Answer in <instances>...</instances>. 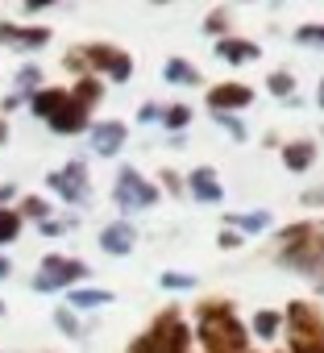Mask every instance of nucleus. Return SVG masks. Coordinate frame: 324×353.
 Masks as SVG:
<instances>
[{
  "label": "nucleus",
  "mask_w": 324,
  "mask_h": 353,
  "mask_svg": "<svg viewBox=\"0 0 324 353\" xmlns=\"http://www.w3.org/2000/svg\"><path fill=\"white\" fill-rule=\"evenodd\" d=\"M196 316H200V341H204L208 353H245L250 332L233 316V303L229 299H204L196 307Z\"/></svg>",
  "instance_id": "1"
},
{
  "label": "nucleus",
  "mask_w": 324,
  "mask_h": 353,
  "mask_svg": "<svg viewBox=\"0 0 324 353\" xmlns=\"http://www.w3.org/2000/svg\"><path fill=\"white\" fill-rule=\"evenodd\" d=\"M274 258L291 270H320L324 266V221H303L279 233Z\"/></svg>",
  "instance_id": "2"
},
{
  "label": "nucleus",
  "mask_w": 324,
  "mask_h": 353,
  "mask_svg": "<svg viewBox=\"0 0 324 353\" xmlns=\"http://www.w3.org/2000/svg\"><path fill=\"white\" fill-rule=\"evenodd\" d=\"M287 345L291 353H324V316L307 299L287 303Z\"/></svg>",
  "instance_id": "3"
},
{
  "label": "nucleus",
  "mask_w": 324,
  "mask_h": 353,
  "mask_svg": "<svg viewBox=\"0 0 324 353\" xmlns=\"http://www.w3.org/2000/svg\"><path fill=\"white\" fill-rule=\"evenodd\" d=\"M145 336H150L154 353H192V332H188V324H183V316L175 307L162 312Z\"/></svg>",
  "instance_id": "4"
},
{
  "label": "nucleus",
  "mask_w": 324,
  "mask_h": 353,
  "mask_svg": "<svg viewBox=\"0 0 324 353\" xmlns=\"http://www.w3.org/2000/svg\"><path fill=\"white\" fill-rule=\"evenodd\" d=\"M67 63H71V67H83V63H92V67L108 71L117 83H125V79H129V71H133L129 54H125V50H117V46H83V54H71Z\"/></svg>",
  "instance_id": "5"
},
{
  "label": "nucleus",
  "mask_w": 324,
  "mask_h": 353,
  "mask_svg": "<svg viewBox=\"0 0 324 353\" xmlns=\"http://www.w3.org/2000/svg\"><path fill=\"white\" fill-rule=\"evenodd\" d=\"M112 196H117V204L121 208H150L154 200H158V192L141 179V174L133 170V166H125L121 174H117V188H112Z\"/></svg>",
  "instance_id": "6"
},
{
  "label": "nucleus",
  "mask_w": 324,
  "mask_h": 353,
  "mask_svg": "<svg viewBox=\"0 0 324 353\" xmlns=\"http://www.w3.org/2000/svg\"><path fill=\"white\" fill-rule=\"evenodd\" d=\"M79 279H88V266L83 262H71V258H59V254H50L46 262H42V274H38V291H54V287H67V283H79Z\"/></svg>",
  "instance_id": "7"
},
{
  "label": "nucleus",
  "mask_w": 324,
  "mask_h": 353,
  "mask_svg": "<svg viewBox=\"0 0 324 353\" xmlns=\"http://www.w3.org/2000/svg\"><path fill=\"white\" fill-rule=\"evenodd\" d=\"M50 188H54L63 200H71V204L88 200V166H83V162H67L63 170L50 174Z\"/></svg>",
  "instance_id": "8"
},
{
  "label": "nucleus",
  "mask_w": 324,
  "mask_h": 353,
  "mask_svg": "<svg viewBox=\"0 0 324 353\" xmlns=\"http://www.w3.org/2000/svg\"><path fill=\"white\" fill-rule=\"evenodd\" d=\"M254 100V92L245 83H216L208 88V108L212 112H229V108H245Z\"/></svg>",
  "instance_id": "9"
},
{
  "label": "nucleus",
  "mask_w": 324,
  "mask_h": 353,
  "mask_svg": "<svg viewBox=\"0 0 324 353\" xmlns=\"http://www.w3.org/2000/svg\"><path fill=\"white\" fill-rule=\"evenodd\" d=\"M188 188H192V196H196V200L216 204V200H221V174H216L212 166H196V170L188 174Z\"/></svg>",
  "instance_id": "10"
},
{
  "label": "nucleus",
  "mask_w": 324,
  "mask_h": 353,
  "mask_svg": "<svg viewBox=\"0 0 324 353\" xmlns=\"http://www.w3.org/2000/svg\"><path fill=\"white\" fill-rule=\"evenodd\" d=\"M54 133H79V129H88V108H79L75 100H71V92H67V100H63V108L46 121Z\"/></svg>",
  "instance_id": "11"
},
{
  "label": "nucleus",
  "mask_w": 324,
  "mask_h": 353,
  "mask_svg": "<svg viewBox=\"0 0 324 353\" xmlns=\"http://www.w3.org/2000/svg\"><path fill=\"white\" fill-rule=\"evenodd\" d=\"M121 145H125V125H121V121H104V125L92 129V150H96V154L108 158V154H117Z\"/></svg>",
  "instance_id": "12"
},
{
  "label": "nucleus",
  "mask_w": 324,
  "mask_h": 353,
  "mask_svg": "<svg viewBox=\"0 0 324 353\" xmlns=\"http://www.w3.org/2000/svg\"><path fill=\"white\" fill-rule=\"evenodd\" d=\"M216 54H221L225 63H254L262 50H258L250 38H221V42H216Z\"/></svg>",
  "instance_id": "13"
},
{
  "label": "nucleus",
  "mask_w": 324,
  "mask_h": 353,
  "mask_svg": "<svg viewBox=\"0 0 324 353\" xmlns=\"http://www.w3.org/2000/svg\"><path fill=\"white\" fill-rule=\"evenodd\" d=\"M283 162H287V170H307V166L316 162V141H307V137L287 141V145H283Z\"/></svg>",
  "instance_id": "14"
},
{
  "label": "nucleus",
  "mask_w": 324,
  "mask_h": 353,
  "mask_svg": "<svg viewBox=\"0 0 324 353\" xmlns=\"http://www.w3.org/2000/svg\"><path fill=\"white\" fill-rule=\"evenodd\" d=\"M100 245L108 250V254H129L133 250V225H108L104 233H100Z\"/></svg>",
  "instance_id": "15"
},
{
  "label": "nucleus",
  "mask_w": 324,
  "mask_h": 353,
  "mask_svg": "<svg viewBox=\"0 0 324 353\" xmlns=\"http://www.w3.org/2000/svg\"><path fill=\"white\" fill-rule=\"evenodd\" d=\"M0 42H13V46H46L50 30H17V26H0Z\"/></svg>",
  "instance_id": "16"
},
{
  "label": "nucleus",
  "mask_w": 324,
  "mask_h": 353,
  "mask_svg": "<svg viewBox=\"0 0 324 353\" xmlns=\"http://www.w3.org/2000/svg\"><path fill=\"white\" fill-rule=\"evenodd\" d=\"M162 75H167V83H179V88H196L200 83V71L183 59H171L167 67H162Z\"/></svg>",
  "instance_id": "17"
},
{
  "label": "nucleus",
  "mask_w": 324,
  "mask_h": 353,
  "mask_svg": "<svg viewBox=\"0 0 324 353\" xmlns=\"http://www.w3.org/2000/svg\"><path fill=\"white\" fill-rule=\"evenodd\" d=\"M63 100H67V92H63V88H50V92H38L30 104H34V112H38L42 121H50V117L63 108Z\"/></svg>",
  "instance_id": "18"
},
{
  "label": "nucleus",
  "mask_w": 324,
  "mask_h": 353,
  "mask_svg": "<svg viewBox=\"0 0 324 353\" xmlns=\"http://www.w3.org/2000/svg\"><path fill=\"white\" fill-rule=\"evenodd\" d=\"M279 324H283V316H279V312H270V307H262V312L254 316V332H258L262 341H274Z\"/></svg>",
  "instance_id": "19"
},
{
  "label": "nucleus",
  "mask_w": 324,
  "mask_h": 353,
  "mask_svg": "<svg viewBox=\"0 0 324 353\" xmlns=\"http://www.w3.org/2000/svg\"><path fill=\"white\" fill-rule=\"evenodd\" d=\"M71 100H75L79 108H92V104L100 100V83H96V79H79L75 92H71Z\"/></svg>",
  "instance_id": "20"
},
{
  "label": "nucleus",
  "mask_w": 324,
  "mask_h": 353,
  "mask_svg": "<svg viewBox=\"0 0 324 353\" xmlns=\"http://www.w3.org/2000/svg\"><path fill=\"white\" fill-rule=\"evenodd\" d=\"M229 225H237V229H245V233H258V229H266L270 225V212H233L229 216Z\"/></svg>",
  "instance_id": "21"
},
{
  "label": "nucleus",
  "mask_w": 324,
  "mask_h": 353,
  "mask_svg": "<svg viewBox=\"0 0 324 353\" xmlns=\"http://www.w3.org/2000/svg\"><path fill=\"white\" fill-rule=\"evenodd\" d=\"M21 233V216L9 212V208H0V241H13Z\"/></svg>",
  "instance_id": "22"
},
{
  "label": "nucleus",
  "mask_w": 324,
  "mask_h": 353,
  "mask_svg": "<svg viewBox=\"0 0 324 353\" xmlns=\"http://www.w3.org/2000/svg\"><path fill=\"white\" fill-rule=\"evenodd\" d=\"M112 295L108 291H71V303L75 307H100V303H108Z\"/></svg>",
  "instance_id": "23"
},
{
  "label": "nucleus",
  "mask_w": 324,
  "mask_h": 353,
  "mask_svg": "<svg viewBox=\"0 0 324 353\" xmlns=\"http://www.w3.org/2000/svg\"><path fill=\"white\" fill-rule=\"evenodd\" d=\"M266 83H270V96H291V92H295V79H291V71H274Z\"/></svg>",
  "instance_id": "24"
},
{
  "label": "nucleus",
  "mask_w": 324,
  "mask_h": 353,
  "mask_svg": "<svg viewBox=\"0 0 324 353\" xmlns=\"http://www.w3.org/2000/svg\"><path fill=\"white\" fill-rule=\"evenodd\" d=\"M295 42H303V46H324V26H299V30H295Z\"/></svg>",
  "instance_id": "25"
},
{
  "label": "nucleus",
  "mask_w": 324,
  "mask_h": 353,
  "mask_svg": "<svg viewBox=\"0 0 324 353\" xmlns=\"http://www.w3.org/2000/svg\"><path fill=\"white\" fill-rule=\"evenodd\" d=\"M162 121H167L171 129H183V125L192 121V108H188V104H175V108H167V117H162Z\"/></svg>",
  "instance_id": "26"
},
{
  "label": "nucleus",
  "mask_w": 324,
  "mask_h": 353,
  "mask_svg": "<svg viewBox=\"0 0 324 353\" xmlns=\"http://www.w3.org/2000/svg\"><path fill=\"white\" fill-rule=\"evenodd\" d=\"M192 283H196L192 274H175V270L162 274V287H171V291H183V287H192Z\"/></svg>",
  "instance_id": "27"
},
{
  "label": "nucleus",
  "mask_w": 324,
  "mask_h": 353,
  "mask_svg": "<svg viewBox=\"0 0 324 353\" xmlns=\"http://www.w3.org/2000/svg\"><path fill=\"white\" fill-rule=\"evenodd\" d=\"M21 216H34V221H42V216H46V200H38V196H30V200L21 204Z\"/></svg>",
  "instance_id": "28"
},
{
  "label": "nucleus",
  "mask_w": 324,
  "mask_h": 353,
  "mask_svg": "<svg viewBox=\"0 0 324 353\" xmlns=\"http://www.w3.org/2000/svg\"><path fill=\"white\" fill-rule=\"evenodd\" d=\"M54 320H59V328H63V332H71V336L79 332V324H75V316H71L67 307H63V312H54Z\"/></svg>",
  "instance_id": "29"
},
{
  "label": "nucleus",
  "mask_w": 324,
  "mask_h": 353,
  "mask_svg": "<svg viewBox=\"0 0 324 353\" xmlns=\"http://www.w3.org/2000/svg\"><path fill=\"white\" fill-rule=\"evenodd\" d=\"M38 79H42V71H38V67H21V75H17V83H21V88H34Z\"/></svg>",
  "instance_id": "30"
},
{
  "label": "nucleus",
  "mask_w": 324,
  "mask_h": 353,
  "mask_svg": "<svg viewBox=\"0 0 324 353\" xmlns=\"http://www.w3.org/2000/svg\"><path fill=\"white\" fill-rule=\"evenodd\" d=\"M204 30H208V34H216V30H225V13H212V17L204 21Z\"/></svg>",
  "instance_id": "31"
},
{
  "label": "nucleus",
  "mask_w": 324,
  "mask_h": 353,
  "mask_svg": "<svg viewBox=\"0 0 324 353\" xmlns=\"http://www.w3.org/2000/svg\"><path fill=\"white\" fill-rule=\"evenodd\" d=\"M303 204L312 208V204H324V188H312V192H303Z\"/></svg>",
  "instance_id": "32"
},
{
  "label": "nucleus",
  "mask_w": 324,
  "mask_h": 353,
  "mask_svg": "<svg viewBox=\"0 0 324 353\" xmlns=\"http://www.w3.org/2000/svg\"><path fill=\"white\" fill-rule=\"evenodd\" d=\"M129 353H154V345H150V336H137V341L129 345Z\"/></svg>",
  "instance_id": "33"
},
{
  "label": "nucleus",
  "mask_w": 324,
  "mask_h": 353,
  "mask_svg": "<svg viewBox=\"0 0 324 353\" xmlns=\"http://www.w3.org/2000/svg\"><path fill=\"white\" fill-rule=\"evenodd\" d=\"M162 183H167L171 192H179V174H175V170H162Z\"/></svg>",
  "instance_id": "34"
},
{
  "label": "nucleus",
  "mask_w": 324,
  "mask_h": 353,
  "mask_svg": "<svg viewBox=\"0 0 324 353\" xmlns=\"http://www.w3.org/2000/svg\"><path fill=\"white\" fill-rule=\"evenodd\" d=\"M137 117H141V121H158V104H141Z\"/></svg>",
  "instance_id": "35"
},
{
  "label": "nucleus",
  "mask_w": 324,
  "mask_h": 353,
  "mask_svg": "<svg viewBox=\"0 0 324 353\" xmlns=\"http://www.w3.org/2000/svg\"><path fill=\"white\" fill-rule=\"evenodd\" d=\"M221 245H225V250H233V245H241V237H237V233H225V237H221Z\"/></svg>",
  "instance_id": "36"
},
{
  "label": "nucleus",
  "mask_w": 324,
  "mask_h": 353,
  "mask_svg": "<svg viewBox=\"0 0 324 353\" xmlns=\"http://www.w3.org/2000/svg\"><path fill=\"white\" fill-rule=\"evenodd\" d=\"M316 104H320V108H324V83H320V88H316Z\"/></svg>",
  "instance_id": "37"
},
{
  "label": "nucleus",
  "mask_w": 324,
  "mask_h": 353,
  "mask_svg": "<svg viewBox=\"0 0 324 353\" xmlns=\"http://www.w3.org/2000/svg\"><path fill=\"white\" fill-rule=\"evenodd\" d=\"M5 274H9V262H5V258H0V279H5Z\"/></svg>",
  "instance_id": "38"
},
{
  "label": "nucleus",
  "mask_w": 324,
  "mask_h": 353,
  "mask_svg": "<svg viewBox=\"0 0 324 353\" xmlns=\"http://www.w3.org/2000/svg\"><path fill=\"white\" fill-rule=\"evenodd\" d=\"M5 137H9V129H5V121H0V141H5Z\"/></svg>",
  "instance_id": "39"
},
{
  "label": "nucleus",
  "mask_w": 324,
  "mask_h": 353,
  "mask_svg": "<svg viewBox=\"0 0 324 353\" xmlns=\"http://www.w3.org/2000/svg\"><path fill=\"white\" fill-rule=\"evenodd\" d=\"M316 274H320V279H324V266H320V270H316ZM320 287H324V283H320Z\"/></svg>",
  "instance_id": "40"
},
{
  "label": "nucleus",
  "mask_w": 324,
  "mask_h": 353,
  "mask_svg": "<svg viewBox=\"0 0 324 353\" xmlns=\"http://www.w3.org/2000/svg\"><path fill=\"white\" fill-rule=\"evenodd\" d=\"M0 316H5V303H0Z\"/></svg>",
  "instance_id": "41"
}]
</instances>
